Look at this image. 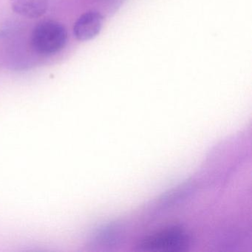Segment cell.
Here are the masks:
<instances>
[{
	"label": "cell",
	"instance_id": "cell-5",
	"mask_svg": "<svg viewBox=\"0 0 252 252\" xmlns=\"http://www.w3.org/2000/svg\"><path fill=\"white\" fill-rule=\"evenodd\" d=\"M14 12L27 18H38L46 13L48 0H10Z\"/></svg>",
	"mask_w": 252,
	"mask_h": 252
},
{
	"label": "cell",
	"instance_id": "cell-3",
	"mask_svg": "<svg viewBox=\"0 0 252 252\" xmlns=\"http://www.w3.org/2000/svg\"><path fill=\"white\" fill-rule=\"evenodd\" d=\"M103 21L102 15L97 11L85 13L79 17L73 26L75 37L82 42L94 39L102 29Z\"/></svg>",
	"mask_w": 252,
	"mask_h": 252
},
{
	"label": "cell",
	"instance_id": "cell-2",
	"mask_svg": "<svg viewBox=\"0 0 252 252\" xmlns=\"http://www.w3.org/2000/svg\"><path fill=\"white\" fill-rule=\"evenodd\" d=\"M67 32L61 23L56 21L39 23L33 29L31 36L33 49L41 55L57 54L67 43Z\"/></svg>",
	"mask_w": 252,
	"mask_h": 252
},
{
	"label": "cell",
	"instance_id": "cell-6",
	"mask_svg": "<svg viewBox=\"0 0 252 252\" xmlns=\"http://www.w3.org/2000/svg\"><path fill=\"white\" fill-rule=\"evenodd\" d=\"M193 187L191 184H183L176 189L172 190L170 192L165 194L160 199V207L167 208L169 206H174L175 203H179L182 200H185L186 197H188L193 191Z\"/></svg>",
	"mask_w": 252,
	"mask_h": 252
},
{
	"label": "cell",
	"instance_id": "cell-4",
	"mask_svg": "<svg viewBox=\"0 0 252 252\" xmlns=\"http://www.w3.org/2000/svg\"><path fill=\"white\" fill-rule=\"evenodd\" d=\"M123 228L119 223L101 225L93 232L90 243L96 248H110L116 246L122 239Z\"/></svg>",
	"mask_w": 252,
	"mask_h": 252
},
{
	"label": "cell",
	"instance_id": "cell-1",
	"mask_svg": "<svg viewBox=\"0 0 252 252\" xmlns=\"http://www.w3.org/2000/svg\"><path fill=\"white\" fill-rule=\"evenodd\" d=\"M191 237L185 228L178 225L169 226L153 233L138 243L141 252H181L187 250Z\"/></svg>",
	"mask_w": 252,
	"mask_h": 252
}]
</instances>
